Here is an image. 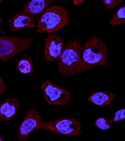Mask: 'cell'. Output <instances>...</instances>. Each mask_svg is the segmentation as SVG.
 Wrapping results in <instances>:
<instances>
[{"label": "cell", "mask_w": 125, "mask_h": 141, "mask_svg": "<svg viewBox=\"0 0 125 141\" xmlns=\"http://www.w3.org/2000/svg\"><path fill=\"white\" fill-rule=\"evenodd\" d=\"M43 129L60 134L79 136L83 133L81 124L74 118H64L49 121H43L38 129Z\"/></svg>", "instance_id": "277c9868"}, {"label": "cell", "mask_w": 125, "mask_h": 141, "mask_svg": "<svg viewBox=\"0 0 125 141\" xmlns=\"http://www.w3.org/2000/svg\"><path fill=\"white\" fill-rule=\"evenodd\" d=\"M63 39L53 34L48 35L45 40L44 59L46 62L57 60L65 46Z\"/></svg>", "instance_id": "ba28073f"}, {"label": "cell", "mask_w": 125, "mask_h": 141, "mask_svg": "<svg viewBox=\"0 0 125 141\" xmlns=\"http://www.w3.org/2000/svg\"><path fill=\"white\" fill-rule=\"evenodd\" d=\"M33 38V37L21 38L15 36L0 37V60L5 62L17 53L28 48Z\"/></svg>", "instance_id": "5b68a950"}, {"label": "cell", "mask_w": 125, "mask_h": 141, "mask_svg": "<svg viewBox=\"0 0 125 141\" xmlns=\"http://www.w3.org/2000/svg\"><path fill=\"white\" fill-rule=\"evenodd\" d=\"M7 20L10 30L12 31H18L21 29L36 26L34 19L30 15L22 11L15 13L10 18H7Z\"/></svg>", "instance_id": "9c48e42d"}, {"label": "cell", "mask_w": 125, "mask_h": 141, "mask_svg": "<svg viewBox=\"0 0 125 141\" xmlns=\"http://www.w3.org/2000/svg\"><path fill=\"white\" fill-rule=\"evenodd\" d=\"M4 20V19L3 17L0 18V25L2 23ZM0 35H2L3 37H4L6 36L5 31L4 30V29L1 27H0Z\"/></svg>", "instance_id": "d6986e66"}, {"label": "cell", "mask_w": 125, "mask_h": 141, "mask_svg": "<svg viewBox=\"0 0 125 141\" xmlns=\"http://www.w3.org/2000/svg\"><path fill=\"white\" fill-rule=\"evenodd\" d=\"M125 23V4L121 6L113 16L109 23L115 27Z\"/></svg>", "instance_id": "5bb4252c"}, {"label": "cell", "mask_w": 125, "mask_h": 141, "mask_svg": "<svg viewBox=\"0 0 125 141\" xmlns=\"http://www.w3.org/2000/svg\"><path fill=\"white\" fill-rule=\"evenodd\" d=\"M125 119V109L122 108L117 110L114 114L112 120L113 122H121Z\"/></svg>", "instance_id": "2e32d148"}, {"label": "cell", "mask_w": 125, "mask_h": 141, "mask_svg": "<svg viewBox=\"0 0 125 141\" xmlns=\"http://www.w3.org/2000/svg\"><path fill=\"white\" fill-rule=\"evenodd\" d=\"M84 0H73V2L76 6H78L84 1Z\"/></svg>", "instance_id": "ffe728a7"}, {"label": "cell", "mask_w": 125, "mask_h": 141, "mask_svg": "<svg viewBox=\"0 0 125 141\" xmlns=\"http://www.w3.org/2000/svg\"><path fill=\"white\" fill-rule=\"evenodd\" d=\"M82 47L78 34L69 39L57 60L60 74L63 76H73L77 73H82L89 70L83 61Z\"/></svg>", "instance_id": "6da1fadb"}, {"label": "cell", "mask_w": 125, "mask_h": 141, "mask_svg": "<svg viewBox=\"0 0 125 141\" xmlns=\"http://www.w3.org/2000/svg\"><path fill=\"white\" fill-rule=\"evenodd\" d=\"M70 12L57 4L49 7L38 21L37 33L51 34L70 24Z\"/></svg>", "instance_id": "7a4b0ae2"}, {"label": "cell", "mask_w": 125, "mask_h": 141, "mask_svg": "<svg viewBox=\"0 0 125 141\" xmlns=\"http://www.w3.org/2000/svg\"><path fill=\"white\" fill-rule=\"evenodd\" d=\"M15 68L21 74L29 75L33 73L34 71V67L31 57L29 55H24L17 59Z\"/></svg>", "instance_id": "4fadbf2b"}, {"label": "cell", "mask_w": 125, "mask_h": 141, "mask_svg": "<svg viewBox=\"0 0 125 141\" xmlns=\"http://www.w3.org/2000/svg\"><path fill=\"white\" fill-rule=\"evenodd\" d=\"M43 121L40 114L36 109H30L18 127L19 141H27L30 134L34 130L38 129L39 126Z\"/></svg>", "instance_id": "52a82bcc"}, {"label": "cell", "mask_w": 125, "mask_h": 141, "mask_svg": "<svg viewBox=\"0 0 125 141\" xmlns=\"http://www.w3.org/2000/svg\"><path fill=\"white\" fill-rule=\"evenodd\" d=\"M114 122L112 119H107L104 117H98L94 121V125L98 129L107 130L112 128Z\"/></svg>", "instance_id": "9a60e30c"}, {"label": "cell", "mask_w": 125, "mask_h": 141, "mask_svg": "<svg viewBox=\"0 0 125 141\" xmlns=\"http://www.w3.org/2000/svg\"><path fill=\"white\" fill-rule=\"evenodd\" d=\"M3 1L2 0H0V3Z\"/></svg>", "instance_id": "7402d4cb"}, {"label": "cell", "mask_w": 125, "mask_h": 141, "mask_svg": "<svg viewBox=\"0 0 125 141\" xmlns=\"http://www.w3.org/2000/svg\"><path fill=\"white\" fill-rule=\"evenodd\" d=\"M115 94L109 91H99L91 94L88 100L91 103L100 106L109 105L115 98Z\"/></svg>", "instance_id": "7c38bea8"}, {"label": "cell", "mask_w": 125, "mask_h": 141, "mask_svg": "<svg viewBox=\"0 0 125 141\" xmlns=\"http://www.w3.org/2000/svg\"><path fill=\"white\" fill-rule=\"evenodd\" d=\"M108 54L107 47L103 40L94 33L82 47L83 61L89 69L100 66H107Z\"/></svg>", "instance_id": "3957f363"}, {"label": "cell", "mask_w": 125, "mask_h": 141, "mask_svg": "<svg viewBox=\"0 0 125 141\" xmlns=\"http://www.w3.org/2000/svg\"><path fill=\"white\" fill-rule=\"evenodd\" d=\"M57 1L53 0H31L25 2L23 11L28 13L34 19L41 17L52 3Z\"/></svg>", "instance_id": "30bf717a"}, {"label": "cell", "mask_w": 125, "mask_h": 141, "mask_svg": "<svg viewBox=\"0 0 125 141\" xmlns=\"http://www.w3.org/2000/svg\"><path fill=\"white\" fill-rule=\"evenodd\" d=\"M20 102L15 98L4 100L0 104V120L4 121L11 120L18 112Z\"/></svg>", "instance_id": "8fae6325"}, {"label": "cell", "mask_w": 125, "mask_h": 141, "mask_svg": "<svg viewBox=\"0 0 125 141\" xmlns=\"http://www.w3.org/2000/svg\"><path fill=\"white\" fill-rule=\"evenodd\" d=\"M7 90V85L0 75V95L4 93Z\"/></svg>", "instance_id": "ac0fdd59"}, {"label": "cell", "mask_w": 125, "mask_h": 141, "mask_svg": "<svg viewBox=\"0 0 125 141\" xmlns=\"http://www.w3.org/2000/svg\"><path fill=\"white\" fill-rule=\"evenodd\" d=\"M3 141V137L0 134V141Z\"/></svg>", "instance_id": "44dd1931"}, {"label": "cell", "mask_w": 125, "mask_h": 141, "mask_svg": "<svg viewBox=\"0 0 125 141\" xmlns=\"http://www.w3.org/2000/svg\"><path fill=\"white\" fill-rule=\"evenodd\" d=\"M123 0H103V5L108 9H114L116 6L122 3Z\"/></svg>", "instance_id": "e0dca14e"}, {"label": "cell", "mask_w": 125, "mask_h": 141, "mask_svg": "<svg viewBox=\"0 0 125 141\" xmlns=\"http://www.w3.org/2000/svg\"><path fill=\"white\" fill-rule=\"evenodd\" d=\"M41 89L46 101L51 105L67 104L71 99V95L66 90L46 80L42 83Z\"/></svg>", "instance_id": "8992f818"}]
</instances>
